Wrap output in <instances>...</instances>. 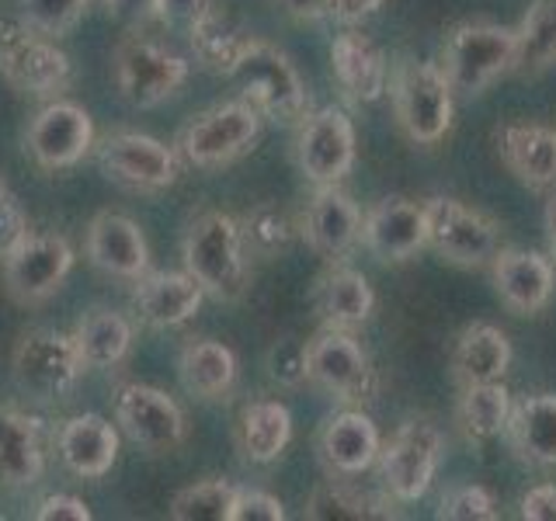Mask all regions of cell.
<instances>
[{"label": "cell", "mask_w": 556, "mask_h": 521, "mask_svg": "<svg viewBox=\"0 0 556 521\" xmlns=\"http://www.w3.org/2000/svg\"><path fill=\"white\" fill-rule=\"evenodd\" d=\"M295 164L313 185H338L355 167V126L341 109H320L300 122Z\"/></svg>", "instance_id": "obj_13"}, {"label": "cell", "mask_w": 556, "mask_h": 521, "mask_svg": "<svg viewBox=\"0 0 556 521\" xmlns=\"http://www.w3.org/2000/svg\"><path fill=\"white\" fill-rule=\"evenodd\" d=\"M515 60V28H504L494 22H466L452 28L445 52H442V74L448 77L452 91L480 94L501 74H508Z\"/></svg>", "instance_id": "obj_3"}, {"label": "cell", "mask_w": 556, "mask_h": 521, "mask_svg": "<svg viewBox=\"0 0 556 521\" xmlns=\"http://www.w3.org/2000/svg\"><path fill=\"white\" fill-rule=\"evenodd\" d=\"M379 8H382V0H338L334 17L344 25H355V22H365L369 14H376Z\"/></svg>", "instance_id": "obj_48"}, {"label": "cell", "mask_w": 556, "mask_h": 521, "mask_svg": "<svg viewBox=\"0 0 556 521\" xmlns=\"http://www.w3.org/2000/svg\"><path fill=\"white\" fill-rule=\"evenodd\" d=\"M300 230L320 257L338 260L362 240V213L338 185H317Z\"/></svg>", "instance_id": "obj_21"}, {"label": "cell", "mask_w": 556, "mask_h": 521, "mask_svg": "<svg viewBox=\"0 0 556 521\" xmlns=\"http://www.w3.org/2000/svg\"><path fill=\"white\" fill-rule=\"evenodd\" d=\"M237 500V486L226 480H202L191 483L170 500L174 521H230Z\"/></svg>", "instance_id": "obj_38"}, {"label": "cell", "mask_w": 556, "mask_h": 521, "mask_svg": "<svg viewBox=\"0 0 556 521\" xmlns=\"http://www.w3.org/2000/svg\"><path fill=\"white\" fill-rule=\"evenodd\" d=\"M282 518H286V508L278 497H271L265 491H240L237 486L230 521H282Z\"/></svg>", "instance_id": "obj_42"}, {"label": "cell", "mask_w": 556, "mask_h": 521, "mask_svg": "<svg viewBox=\"0 0 556 521\" xmlns=\"http://www.w3.org/2000/svg\"><path fill=\"white\" fill-rule=\"evenodd\" d=\"M181 386L199 399H219L237 382V355L223 341H188L178 358Z\"/></svg>", "instance_id": "obj_32"}, {"label": "cell", "mask_w": 556, "mask_h": 521, "mask_svg": "<svg viewBox=\"0 0 556 521\" xmlns=\"http://www.w3.org/2000/svg\"><path fill=\"white\" fill-rule=\"evenodd\" d=\"M393 109L407 139L431 147L452 129V84L442 66L404 60L393 69Z\"/></svg>", "instance_id": "obj_5"}, {"label": "cell", "mask_w": 556, "mask_h": 521, "mask_svg": "<svg viewBox=\"0 0 556 521\" xmlns=\"http://www.w3.org/2000/svg\"><path fill=\"white\" fill-rule=\"evenodd\" d=\"M379 431L372 417L362 410H341L320 431L324 466L338 476H358L365 469H372L379 459Z\"/></svg>", "instance_id": "obj_25"}, {"label": "cell", "mask_w": 556, "mask_h": 521, "mask_svg": "<svg viewBox=\"0 0 556 521\" xmlns=\"http://www.w3.org/2000/svg\"><path fill=\"white\" fill-rule=\"evenodd\" d=\"M282 11L295 22H320V17H330L334 14V4L338 0H278Z\"/></svg>", "instance_id": "obj_47"}, {"label": "cell", "mask_w": 556, "mask_h": 521, "mask_svg": "<svg viewBox=\"0 0 556 521\" xmlns=\"http://www.w3.org/2000/svg\"><path fill=\"white\" fill-rule=\"evenodd\" d=\"M248 247L240 237V219L219 208L199 213L185 230V271L199 278L205 295L219 303H237L251 289Z\"/></svg>", "instance_id": "obj_1"}, {"label": "cell", "mask_w": 556, "mask_h": 521, "mask_svg": "<svg viewBox=\"0 0 556 521\" xmlns=\"http://www.w3.org/2000/svg\"><path fill=\"white\" fill-rule=\"evenodd\" d=\"M271 376L286 386H300L306 379V344L303 341H278L271 352Z\"/></svg>", "instance_id": "obj_43"}, {"label": "cell", "mask_w": 556, "mask_h": 521, "mask_svg": "<svg viewBox=\"0 0 556 521\" xmlns=\"http://www.w3.org/2000/svg\"><path fill=\"white\" fill-rule=\"evenodd\" d=\"M233 80L240 84V98L251 101L265 118L300 126L309 112V91L300 69L282 49L265 39H251L233 69Z\"/></svg>", "instance_id": "obj_2"}, {"label": "cell", "mask_w": 556, "mask_h": 521, "mask_svg": "<svg viewBox=\"0 0 556 521\" xmlns=\"http://www.w3.org/2000/svg\"><path fill=\"white\" fill-rule=\"evenodd\" d=\"M91 0H22V17L39 35H66L74 28Z\"/></svg>", "instance_id": "obj_39"}, {"label": "cell", "mask_w": 556, "mask_h": 521, "mask_svg": "<svg viewBox=\"0 0 556 521\" xmlns=\"http://www.w3.org/2000/svg\"><path fill=\"white\" fill-rule=\"evenodd\" d=\"M205 289L191 271H147L136 278L132 313L153 330L181 327L199 313Z\"/></svg>", "instance_id": "obj_18"}, {"label": "cell", "mask_w": 556, "mask_h": 521, "mask_svg": "<svg viewBox=\"0 0 556 521\" xmlns=\"http://www.w3.org/2000/svg\"><path fill=\"white\" fill-rule=\"evenodd\" d=\"M46 469L39 424L17 407L0 404V483L35 486Z\"/></svg>", "instance_id": "obj_28"}, {"label": "cell", "mask_w": 556, "mask_h": 521, "mask_svg": "<svg viewBox=\"0 0 556 521\" xmlns=\"http://www.w3.org/2000/svg\"><path fill=\"white\" fill-rule=\"evenodd\" d=\"M80 372L84 361L77 355L74 338L56 334V330H28L17 341L11 358V376L17 382V390L28 393L31 399H42V404L63 399L77 386Z\"/></svg>", "instance_id": "obj_7"}, {"label": "cell", "mask_w": 556, "mask_h": 521, "mask_svg": "<svg viewBox=\"0 0 556 521\" xmlns=\"http://www.w3.org/2000/svg\"><path fill=\"white\" fill-rule=\"evenodd\" d=\"M295 233H300V223H295L289 208H282L278 202L254 205L251 213L240 219L243 247H248V254H254V257L282 254Z\"/></svg>", "instance_id": "obj_37"}, {"label": "cell", "mask_w": 556, "mask_h": 521, "mask_svg": "<svg viewBox=\"0 0 556 521\" xmlns=\"http://www.w3.org/2000/svg\"><path fill=\"white\" fill-rule=\"evenodd\" d=\"M74 344L84 361V369H112L129 355L132 344V323L115 309H94L80 317L74 327Z\"/></svg>", "instance_id": "obj_33"}, {"label": "cell", "mask_w": 556, "mask_h": 521, "mask_svg": "<svg viewBox=\"0 0 556 521\" xmlns=\"http://www.w3.org/2000/svg\"><path fill=\"white\" fill-rule=\"evenodd\" d=\"M494 292L501 303L518 317H532V313L546 309L556 289V265L549 257L535 251H497L491 260Z\"/></svg>", "instance_id": "obj_19"}, {"label": "cell", "mask_w": 556, "mask_h": 521, "mask_svg": "<svg viewBox=\"0 0 556 521\" xmlns=\"http://www.w3.org/2000/svg\"><path fill=\"white\" fill-rule=\"evenodd\" d=\"M556 63V0H535L529 14L515 28V60L511 69L521 77L543 74Z\"/></svg>", "instance_id": "obj_35"}, {"label": "cell", "mask_w": 556, "mask_h": 521, "mask_svg": "<svg viewBox=\"0 0 556 521\" xmlns=\"http://www.w3.org/2000/svg\"><path fill=\"white\" fill-rule=\"evenodd\" d=\"M94 147V122L74 101H52L31 118L25 150L42 170H63L80 164Z\"/></svg>", "instance_id": "obj_15"}, {"label": "cell", "mask_w": 556, "mask_h": 521, "mask_svg": "<svg viewBox=\"0 0 556 521\" xmlns=\"http://www.w3.org/2000/svg\"><path fill=\"white\" fill-rule=\"evenodd\" d=\"M546 233H549V257H553V265H556V199L546 208Z\"/></svg>", "instance_id": "obj_50"}, {"label": "cell", "mask_w": 556, "mask_h": 521, "mask_svg": "<svg viewBox=\"0 0 556 521\" xmlns=\"http://www.w3.org/2000/svg\"><path fill=\"white\" fill-rule=\"evenodd\" d=\"M508 417H511V393L501 379L463 386L459 407H456V424L466 442L497 439V434L508 428Z\"/></svg>", "instance_id": "obj_34"}, {"label": "cell", "mask_w": 556, "mask_h": 521, "mask_svg": "<svg viewBox=\"0 0 556 521\" xmlns=\"http://www.w3.org/2000/svg\"><path fill=\"white\" fill-rule=\"evenodd\" d=\"M445 439L439 424H431L428 417H410L396 428L390 445L379 448V483L393 500H421L428 486L439 473Z\"/></svg>", "instance_id": "obj_4"}, {"label": "cell", "mask_w": 556, "mask_h": 521, "mask_svg": "<svg viewBox=\"0 0 556 521\" xmlns=\"http://www.w3.org/2000/svg\"><path fill=\"white\" fill-rule=\"evenodd\" d=\"M330 69H334V80L348 101L372 104L387 94L390 84L387 56L362 31L338 35L334 46H330Z\"/></svg>", "instance_id": "obj_23"}, {"label": "cell", "mask_w": 556, "mask_h": 521, "mask_svg": "<svg viewBox=\"0 0 556 521\" xmlns=\"http://www.w3.org/2000/svg\"><path fill=\"white\" fill-rule=\"evenodd\" d=\"M118 17H156V0H104Z\"/></svg>", "instance_id": "obj_49"}, {"label": "cell", "mask_w": 556, "mask_h": 521, "mask_svg": "<svg viewBox=\"0 0 556 521\" xmlns=\"http://www.w3.org/2000/svg\"><path fill=\"white\" fill-rule=\"evenodd\" d=\"M292 439V414L282 399H251L237 421V448L251 462H275Z\"/></svg>", "instance_id": "obj_30"}, {"label": "cell", "mask_w": 556, "mask_h": 521, "mask_svg": "<svg viewBox=\"0 0 556 521\" xmlns=\"http://www.w3.org/2000/svg\"><path fill=\"white\" fill-rule=\"evenodd\" d=\"M508 439L521 462L556 466V393H532L511 404Z\"/></svg>", "instance_id": "obj_27"}, {"label": "cell", "mask_w": 556, "mask_h": 521, "mask_svg": "<svg viewBox=\"0 0 556 521\" xmlns=\"http://www.w3.org/2000/svg\"><path fill=\"white\" fill-rule=\"evenodd\" d=\"M213 0H156V17L167 25H191Z\"/></svg>", "instance_id": "obj_46"}, {"label": "cell", "mask_w": 556, "mask_h": 521, "mask_svg": "<svg viewBox=\"0 0 556 521\" xmlns=\"http://www.w3.org/2000/svg\"><path fill=\"white\" fill-rule=\"evenodd\" d=\"M521 518L526 521H556V483H539L521 497Z\"/></svg>", "instance_id": "obj_45"}, {"label": "cell", "mask_w": 556, "mask_h": 521, "mask_svg": "<svg viewBox=\"0 0 556 521\" xmlns=\"http://www.w3.org/2000/svg\"><path fill=\"white\" fill-rule=\"evenodd\" d=\"M104 178L132 191H164L178 181V153L143 132H112L98 147Z\"/></svg>", "instance_id": "obj_12"}, {"label": "cell", "mask_w": 556, "mask_h": 521, "mask_svg": "<svg viewBox=\"0 0 556 521\" xmlns=\"http://www.w3.org/2000/svg\"><path fill=\"white\" fill-rule=\"evenodd\" d=\"M376 295L369 278L355 268H330L317 282V313L327 327L352 330L372 317Z\"/></svg>", "instance_id": "obj_31"}, {"label": "cell", "mask_w": 556, "mask_h": 521, "mask_svg": "<svg viewBox=\"0 0 556 521\" xmlns=\"http://www.w3.org/2000/svg\"><path fill=\"white\" fill-rule=\"evenodd\" d=\"M511 365V341L494 323H469L452 352V376L459 386L504 379Z\"/></svg>", "instance_id": "obj_29"}, {"label": "cell", "mask_w": 556, "mask_h": 521, "mask_svg": "<svg viewBox=\"0 0 556 521\" xmlns=\"http://www.w3.org/2000/svg\"><path fill=\"white\" fill-rule=\"evenodd\" d=\"M439 518L445 521H491L497 518V500L494 494L480 483H459L442 494Z\"/></svg>", "instance_id": "obj_40"}, {"label": "cell", "mask_w": 556, "mask_h": 521, "mask_svg": "<svg viewBox=\"0 0 556 521\" xmlns=\"http://www.w3.org/2000/svg\"><path fill=\"white\" fill-rule=\"evenodd\" d=\"M87 257L104 275L129 278L150 271V251L143 230L122 213H98L87 226Z\"/></svg>", "instance_id": "obj_22"}, {"label": "cell", "mask_w": 556, "mask_h": 521, "mask_svg": "<svg viewBox=\"0 0 556 521\" xmlns=\"http://www.w3.org/2000/svg\"><path fill=\"white\" fill-rule=\"evenodd\" d=\"M261 115L251 101H226L191 118L181 132V153L195 167H223L248 153L261 136Z\"/></svg>", "instance_id": "obj_8"}, {"label": "cell", "mask_w": 556, "mask_h": 521, "mask_svg": "<svg viewBox=\"0 0 556 521\" xmlns=\"http://www.w3.org/2000/svg\"><path fill=\"white\" fill-rule=\"evenodd\" d=\"M56 452L80 480H101L118 459V431L98 414H77L60 428Z\"/></svg>", "instance_id": "obj_24"}, {"label": "cell", "mask_w": 556, "mask_h": 521, "mask_svg": "<svg viewBox=\"0 0 556 521\" xmlns=\"http://www.w3.org/2000/svg\"><path fill=\"white\" fill-rule=\"evenodd\" d=\"M188 35H191V52H195V60L208 69V74H223V77H233L240 56L248 52V46L254 39L230 11L216 8V4H208L195 22L188 25Z\"/></svg>", "instance_id": "obj_26"}, {"label": "cell", "mask_w": 556, "mask_h": 521, "mask_svg": "<svg viewBox=\"0 0 556 521\" xmlns=\"http://www.w3.org/2000/svg\"><path fill=\"white\" fill-rule=\"evenodd\" d=\"M504 167L532 191L556 188V129L543 122H508L494 132Z\"/></svg>", "instance_id": "obj_20"}, {"label": "cell", "mask_w": 556, "mask_h": 521, "mask_svg": "<svg viewBox=\"0 0 556 521\" xmlns=\"http://www.w3.org/2000/svg\"><path fill=\"white\" fill-rule=\"evenodd\" d=\"M115 421L147 452H174L188 431L178 399L143 382H126L115 393Z\"/></svg>", "instance_id": "obj_14"}, {"label": "cell", "mask_w": 556, "mask_h": 521, "mask_svg": "<svg viewBox=\"0 0 556 521\" xmlns=\"http://www.w3.org/2000/svg\"><path fill=\"white\" fill-rule=\"evenodd\" d=\"M39 521H91V508L74 497V494H49L39 508H35Z\"/></svg>", "instance_id": "obj_44"}, {"label": "cell", "mask_w": 556, "mask_h": 521, "mask_svg": "<svg viewBox=\"0 0 556 521\" xmlns=\"http://www.w3.org/2000/svg\"><path fill=\"white\" fill-rule=\"evenodd\" d=\"M4 260V285L14 303H46L74 268V247L60 233H28Z\"/></svg>", "instance_id": "obj_11"}, {"label": "cell", "mask_w": 556, "mask_h": 521, "mask_svg": "<svg viewBox=\"0 0 556 521\" xmlns=\"http://www.w3.org/2000/svg\"><path fill=\"white\" fill-rule=\"evenodd\" d=\"M309 518H338V521H362V518H393V497L382 494H362L355 486H344L338 480L324 483L313 500L306 504Z\"/></svg>", "instance_id": "obj_36"}, {"label": "cell", "mask_w": 556, "mask_h": 521, "mask_svg": "<svg viewBox=\"0 0 556 521\" xmlns=\"http://www.w3.org/2000/svg\"><path fill=\"white\" fill-rule=\"evenodd\" d=\"M306 379L338 399H362L369 393L372 369L362 344L341 327H324L306 344Z\"/></svg>", "instance_id": "obj_16"}, {"label": "cell", "mask_w": 556, "mask_h": 521, "mask_svg": "<svg viewBox=\"0 0 556 521\" xmlns=\"http://www.w3.org/2000/svg\"><path fill=\"white\" fill-rule=\"evenodd\" d=\"M362 243L379 260H407L428 243V219L425 205H417L404 195H390L376 202L362 216Z\"/></svg>", "instance_id": "obj_17"}, {"label": "cell", "mask_w": 556, "mask_h": 521, "mask_svg": "<svg viewBox=\"0 0 556 521\" xmlns=\"http://www.w3.org/2000/svg\"><path fill=\"white\" fill-rule=\"evenodd\" d=\"M428 219V247L448 265L486 268L501 251V226L456 199L434 195L425 202Z\"/></svg>", "instance_id": "obj_6"}, {"label": "cell", "mask_w": 556, "mask_h": 521, "mask_svg": "<svg viewBox=\"0 0 556 521\" xmlns=\"http://www.w3.org/2000/svg\"><path fill=\"white\" fill-rule=\"evenodd\" d=\"M25 237H28V219L22 213V205H17L14 191L0 178V257L11 254Z\"/></svg>", "instance_id": "obj_41"}, {"label": "cell", "mask_w": 556, "mask_h": 521, "mask_svg": "<svg viewBox=\"0 0 556 521\" xmlns=\"http://www.w3.org/2000/svg\"><path fill=\"white\" fill-rule=\"evenodd\" d=\"M188 80V63L167 46L147 39V35H126L115 46V84L132 109H153V104L178 94Z\"/></svg>", "instance_id": "obj_9"}, {"label": "cell", "mask_w": 556, "mask_h": 521, "mask_svg": "<svg viewBox=\"0 0 556 521\" xmlns=\"http://www.w3.org/2000/svg\"><path fill=\"white\" fill-rule=\"evenodd\" d=\"M0 77L17 94L49 98L70 84V60L56 42H49V35L31 31L28 25H4L0 28Z\"/></svg>", "instance_id": "obj_10"}]
</instances>
